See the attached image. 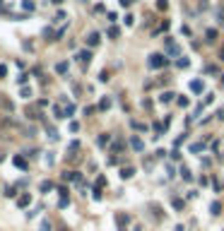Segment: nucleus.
<instances>
[{"instance_id":"nucleus-1","label":"nucleus","mask_w":224,"mask_h":231,"mask_svg":"<svg viewBox=\"0 0 224 231\" xmlns=\"http://www.w3.org/2000/svg\"><path fill=\"white\" fill-rule=\"evenodd\" d=\"M147 65H150L152 70H159V67H166V65H169V58L164 56V53H152L150 60H147Z\"/></svg>"},{"instance_id":"nucleus-2","label":"nucleus","mask_w":224,"mask_h":231,"mask_svg":"<svg viewBox=\"0 0 224 231\" xmlns=\"http://www.w3.org/2000/svg\"><path fill=\"white\" fill-rule=\"evenodd\" d=\"M164 51H166V56H181L179 44H176L171 36H164Z\"/></svg>"},{"instance_id":"nucleus-3","label":"nucleus","mask_w":224,"mask_h":231,"mask_svg":"<svg viewBox=\"0 0 224 231\" xmlns=\"http://www.w3.org/2000/svg\"><path fill=\"white\" fill-rule=\"evenodd\" d=\"M130 147H133L135 152H142V149H145V142L137 137V135H133V137H130Z\"/></svg>"},{"instance_id":"nucleus-4","label":"nucleus","mask_w":224,"mask_h":231,"mask_svg":"<svg viewBox=\"0 0 224 231\" xmlns=\"http://www.w3.org/2000/svg\"><path fill=\"white\" fill-rule=\"evenodd\" d=\"M203 89H205V82H203V80H193V82H190V92L200 94Z\"/></svg>"},{"instance_id":"nucleus-5","label":"nucleus","mask_w":224,"mask_h":231,"mask_svg":"<svg viewBox=\"0 0 224 231\" xmlns=\"http://www.w3.org/2000/svg\"><path fill=\"white\" fill-rule=\"evenodd\" d=\"M99 41H101V36H99L97 31H92L89 36H87V46H99Z\"/></svg>"},{"instance_id":"nucleus-6","label":"nucleus","mask_w":224,"mask_h":231,"mask_svg":"<svg viewBox=\"0 0 224 231\" xmlns=\"http://www.w3.org/2000/svg\"><path fill=\"white\" fill-rule=\"evenodd\" d=\"M77 60H80V63H84V65H87V63H89V60H92V53H89V51H80V53H77Z\"/></svg>"},{"instance_id":"nucleus-7","label":"nucleus","mask_w":224,"mask_h":231,"mask_svg":"<svg viewBox=\"0 0 224 231\" xmlns=\"http://www.w3.org/2000/svg\"><path fill=\"white\" fill-rule=\"evenodd\" d=\"M174 96H176L174 92H161V94H159V101H161V104H169V101H174Z\"/></svg>"},{"instance_id":"nucleus-8","label":"nucleus","mask_w":224,"mask_h":231,"mask_svg":"<svg viewBox=\"0 0 224 231\" xmlns=\"http://www.w3.org/2000/svg\"><path fill=\"white\" fill-rule=\"evenodd\" d=\"M179 173H181V178H183V181H188V183L193 181V173H190V169H188V166H181Z\"/></svg>"},{"instance_id":"nucleus-9","label":"nucleus","mask_w":224,"mask_h":231,"mask_svg":"<svg viewBox=\"0 0 224 231\" xmlns=\"http://www.w3.org/2000/svg\"><path fill=\"white\" fill-rule=\"evenodd\" d=\"M133 173H135V169H133V166H126V169H121V178H123V181H128V178H133Z\"/></svg>"},{"instance_id":"nucleus-10","label":"nucleus","mask_w":224,"mask_h":231,"mask_svg":"<svg viewBox=\"0 0 224 231\" xmlns=\"http://www.w3.org/2000/svg\"><path fill=\"white\" fill-rule=\"evenodd\" d=\"M190 152H193V154H200V152H205V142H193V145H190Z\"/></svg>"},{"instance_id":"nucleus-11","label":"nucleus","mask_w":224,"mask_h":231,"mask_svg":"<svg viewBox=\"0 0 224 231\" xmlns=\"http://www.w3.org/2000/svg\"><path fill=\"white\" fill-rule=\"evenodd\" d=\"M12 161H15V166H17V169H22V171H27V159H24V157H15Z\"/></svg>"},{"instance_id":"nucleus-12","label":"nucleus","mask_w":224,"mask_h":231,"mask_svg":"<svg viewBox=\"0 0 224 231\" xmlns=\"http://www.w3.org/2000/svg\"><path fill=\"white\" fill-rule=\"evenodd\" d=\"M219 212H222V205H219V200H215V202L210 205V214H215V217H217Z\"/></svg>"},{"instance_id":"nucleus-13","label":"nucleus","mask_w":224,"mask_h":231,"mask_svg":"<svg viewBox=\"0 0 224 231\" xmlns=\"http://www.w3.org/2000/svg\"><path fill=\"white\" fill-rule=\"evenodd\" d=\"M63 178L65 181H80V173H77V171H65Z\"/></svg>"},{"instance_id":"nucleus-14","label":"nucleus","mask_w":224,"mask_h":231,"mask_svg":"<svg viewBox=\"0 0 224 231\" xmlns=\"http://www.w3.org/2000/svg\"><path fill=\"white\" fill-rule=\"evenodd\" d=\"M29 202H31V195H27V193H24V195H22V197L17 200V205H19V207H27Z\"/></svg>"},{"instance_id":"nucleus-15","label":"nucleus","mask_w":224,"mask_h":231,"mask_svg":"<svg viewBox=\"0 0 224 231\" xmlns=\"http://www.w3.org/2000/svg\"><path fill=\"white\" fill-rule=\"evenodd\" d=\"M176 104H179L181 109H188V106H190V101H188V96H179V99H176Z\"/></svg>"},{"instance_id":"nucleus-16","label":"nucleus","mask_w":224,"mask_h":231,"mask_svg":"<svg viewBox=\"0 0 224 231\" xmlns=\"http://www.w3.org/2000/svg\"><path fill=\"white\" fill-rule=\"evenodd\" d=\"M171 205H174V210H179V212H181V210H183V205H186V202H183L181 197H174V202H171Z\"/></svg>"},{"instance_id":"nucleus-17","label":"nucleus","mask_w":224,"mask_h":231,"mask_svg":"<svg viewBox=\"0 0 224 231\" xmlns=\"http://www.w3.org/2000/svg\"><path fill=\"white\" fill-rule=\"evenodd\" d=\"M205 36H207V41H215V39H217V29H207Z\"/></svg>"},{"instance_id":"nucleus-18","label":"nucleus","mask_w":224,"mask_h":231,"mask_svg":"<svg viewBox=\"0 0 224 231\" xmlns=\"http://www.w3.org/2000/svg\"><path fill=\"white\" fill-rule=\"evenodd\" d=\"M108 106H111V99H108V96H106V99H101V101H99V109H101V111H106Z\"/></svg>"},{"instance_id":"nucleus-19","label":"nucleus","mask_w":224,"mask_h":231,"mask_svg":"<svg viewBox=\"0 0 224 231\" xmlns=\"http://www.w3.org/2000/svg\"><path fill=\"white\" fill-rule=\"evenodd\" d=\"M55 72L65 75V72H68V63H58V65H55Z\"/></svg>"},{"instance_id":"nucleus-20","label":"nucleus","mask_w":224,"mask_h":231,"mask_svg":"<svg viewBox=\"0 0 224 231\" xmlns=\"http://www.w3.org/2000/svg\"><path fill=\"white\" fill-rule=\"evenodd\" d=\"M176 65L183 70V67H188V65H190V60H188V58H179V60H176Z\"/></svg>"},{"instance_id":"nucleus-21","label":"nucleus","mask_w":224,"mask_h":231,"mask_svg":"<svg viewBox=\"0 0 224 231\" xmlns=\"http://www.w3.org/2000/svg\"><path fill=\"white\" fill-rule=\"evenodd\" d=\"M108 36L111 39H118V34H121V31H118V27H108V31H106Z\"/></svg>"},{"instance_id":"nucleus-22","label":"nucleus","mask_w":224,"mask_h":231,"mask_svg":"<svg viewBox=\"0 0 224 231\" xmlns=\"http://www.w3.org/2000/svg\"><path fill=\"white\" fill-rule=\"evenodd\" d=\"M212 101H215V94L207 92V94H205V101H203V106H207V104H212Z\"/></svg>"},{"instance_id":"nucleus-23","label":"nucleus","mask_w":224,"mask_h":231,"mask_svg":"<svg viewBox=\"0 0 224 231\" xmlns=\"http://www.w3.org/2000/svg\"><path fill=\"white\" fill-rule=\"evenodd\" d=\"M46 130H48V137H51V140H58V137H60V135L55 132V128H51V125H48Z\"/></svg>"},{"instance_id":"nucleus-24","label":"nucleus","mask_w":224,"mask_h":231,"mask_svg":"<svg viewBox=\"0 0 224 231\" xmlns=\"http://www.w3.org/2000/svg\"><path fill=\"white\" fill-rule=\"evenodd\" d=\"M116 219H118V224H121V226H123V224H128V222H130V217H128V214H126V217H123V214H118Z\"/></svg>"},{"instance_id":"nucleus-25","label":"nucleus","mask_w":224,"mask_h":231,"mask_svg":"<svg viewBox=\"0 0 224 231\" xmlns=\"http://www.w3.org/2000/svg\"><path fill=\"white\" fill-rule=\"evenodd\" d=\"M51 188H53V183H51V181H44V183H41V190H44V193H48Z\"/></svg>"},{"instance_id":"nucleus-26","label":"nucleus","mask_w":224,"mask_h":231,"mask_svg":"<svg viewBox=\"0 0 224 231\" xmlns=\"http://www.w3.org/2000/svg\"><path fill=\"white\" fill-rule=\"evenodd\" d=\"M157 7H159V10H166V7H169V0H157Z\"/></svg>"},{"instance_id":"nucleus-27","label":"nucleus","mask_w":224,"mask_h":231,"mask_svg":"<svg viewBox=\"0 0 224 231\" xmlns=\"http://www.w3.org/2000/svg\"><path fill=\"white\" fill-rule=\"evenodd\" d=\"M44 36L48 39V41H53V29L48 27V29H44Z\"/></svg>"},{"instance_id":"nucleus-28","label":"nucleus","mask_w":224,"mask_h":231,"mask_svg":"<svg viewBox=\"0 0 224 231\" xmlns=\"http://www.w3.org/2000/svg\"><path fill=\"white\" fill-rule=\"evenodd\" d=\"M72 113H75V106H72V104H68V106H65V118H68V116H72Z\"/></svg>"},{"instance_id":"nucleus-29","label":"nucleus","mask_w":224,"mask_h":231,"mask_svg":"<svg viewBox=\"0 0 224 231\" xmlns=\"http://www.w3.org/2000/svg\"><path fill=\"white\" fill-rule=\"evenodd\" d=\"M41 231H51V222H48V219L41 222Z\"/></svg>"},{"instance_id":"nucleus-30","label":"nucleus","mask_w":224,"mask_h":231,"mask_svg":"<svg viewBox=\"0 0 224 231\" xmlns=\"http://www.w3.org/2000/svg\"><path fill=\"white\" fill-rule=\"evenodd\" d=\"M27 80H29V75H19V77H17V84H27Z\"/></svg>"},{"instance_id":"nucleus-31","label":"nucleus","mask_w":224,"mask_h":231,"mask_svg":"<svg viewBox=\"0 0 224 231\" xmlns=\"http://www.w3.org/2000/svg\"><path fill=\"white\" fill-rule=\"evenodd\" d=\"M29 96H31V89H29V87H24V89H22V99H29Z\"/></svg>"},{"instance_id":"nucleus-32","label":"nucleus","mask_w":224,"mask_h":231,"mask_svg":"<svg viewBox=\"0 0 224 231\" xmlns=\"http://www.w3.org/2000/svg\"><path fill=\"white\" fill-rule=\"evenodd\" d=\"M77 130H80V123H75V120H72V123H70V132H77Z\"/></svg>"},{"instance_id":"nucleus-33","label":"nucleus","mask_w":224,"mask_h":231,"mask_svg":"<svg viewBox=\"0 0 224 231\" xmlns=\"http://www.w3.org/2000/svg\"><path fill=\"white\" fill-rule=\"evenodd\" d=\"M205 72H210V75H215V72H217V67H215V65H207V67H205Z\"/></svg>"},{"instance_id":"nucleus-34","label":"nucleus","mask_w":224,"mask_h":231,"mask_svg":"<svg viewBox=\"0 0 224 231\" xmlns=\"http://www.w3.org/2000/svg\"><path fill=\"white\" fill-rule=\"evenodd\" d=\"M106 142H108V135H101V137H99V145H101V147H104Z\"/></svg>"},{"instance_id":"nucleus-35","label":"nucleus","mask_w":224,"mask_h":231,"mask_svg":"<svg viewBox=\"0 0 224 231\" xmlns=\"http://www.w3.org/2000/svg\"><path fill=\"white\" fill-rule=\"evenodd\" d=\"M171 159H176V161L181 159V152H179V149H174V152H171Z\"/></svg>"},{"instance_id":"nucleus-36","label":"nucleus","mask_w":224,"mask_h":231,"mask_svg":"<svg viewBox=\"0 0 224 231\" xmlns=\"http://www.w3.org/2000/svg\"><path fill=\"white\" fill-rule=\"evenodd\" d=\"M183 140H186V135H181V137H176V142H174V145H176V147H181V145H183Z\"/></svg>"},{"instance_id":"nucleus-37","label":"nucleus","mask_w":224,"mask_h":231,"mask_svg":"<svg viewBox=\"0 0 224 231\" xmlns=\"http://www.w3.org/2000/svg\"><path fill=\"white\" fill-rule=\"evenodd\" d=\"M215 118H219V120H224V109H219V111L215 113Z\"/></svg>"},{"instance_id":"nucleus-38","label":"nucleus","mask_w":224,"mask_h":231,"mask_svg":"<svg viewBox=\"0 0 224 231\" xmlns=\"http://www.w3.org/2000/svg\"><path fill=\"white\" fill-rule=\"evenodd\" d=\"M5 75H7V67H5V65H0V77H5Z\"/></svg>"},{"instance_id":"nucleus-39","label":"nucleus","mask_w":224,"mask_h":231,"mask_svg":"<svg viewBox=\"0 0 224 231\" xmlns=\"http://www.w3.org/2000/svg\"><path fill=\"white\" fill-rule=\"evenodd\" d=\"M130 2H133V0H121V5H123V7H128Z\"/></svg>"},{"instance_id":"nucleus-40","label":"nucleus","mask_w":224,"mask_h":231,"mask_svg":"<svg viewBox=\"0 0 224 231\" xmlns=\"http://www.w3.org/2000/svg\"><path fill=\"white\" fill-rule=\"evenodd\" d=\"M219 60H224V48H222V51H219Z\"/></svg>"},{"instance_id":"nucleus-41","label":"nucleus","mask_w":224,"mask_h":231,"mask_svg":"<svg viewBox=\"0 0 224 231\" xmlns=\"http://www.w3.org/2000/svg\"><path fill=\"white\" fill-rule=\"evenodd\" d=\"M174 231H186V229H183V226H181V224H179V226H176V229H174Z\"/></svg>"},{"instance_id":"nucleus-42","label":"nucleus","mask_w":224,"mask_h":231,"mask_svg":"<svg viewBox=\"0 0 224 231\" xmlns=\"http://www.w3.org/2000/svg\"><path fill=\"white\" fill-rule=\"evenodd\" d=\"M219 87H222V89H224V75H222V80H219Z\"/></svg>"},{"instance_id":"nucleus-43","label":"nucleus","mask_w":224,"mask_h":231,"mask_svg":"<svg viewBox=\"0 0 224 231\" xmlns=\"http://www.w3.org/2000/svg\"><path fill=\"white\" fill-rule=\"evenodd\" d=\"M53 2H55V5H60V2H63V0H53Z\"/></svg>"}]
</instances>
